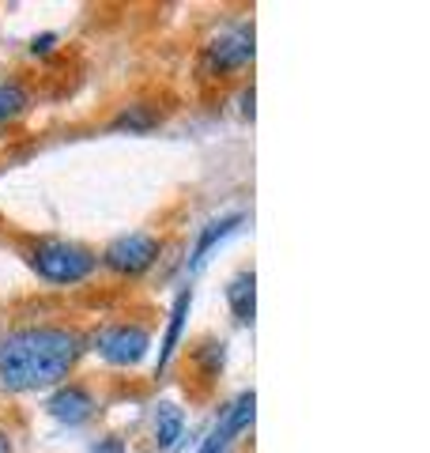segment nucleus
Listing matches in <instances>:
<instances>
[{"mask_svg":"<svg viewBox=\"0 0 430 453\" xmlns=\"http://www.w3.org/2000/svg\"><path fill=\"white\" fill-rule=\"evenodd\" d=\"M53 46H57V35H38L31 42V53L35 57H46V53H53Z\"/></svg>","mask_w":430,"mask_h":453,"instance_id":"nucleus-15","label":"nucleus"},{"mask_svg":"<svg viewBox=\"0 0 430 453\" xmlns=\"http://www.w3.org/2000/svg\"><path fill=\"white\" fill-rule=\"evenodd\" d=\"M238 103H242V118H250V121H253V88H246V91H242V98H238Z\"/></svg>","mask_w":430,"mask_h":453,"instance_id":"nucleus-17","label":"nucleus"},{"mask_svg":"<svg viewBox=\"0 0 430 453\" xmlns=\"http://www.w3.org/2000/svg\"><path fill=\"white\" fill-rule=\"evenodd\" d=\"M27 110H31V91H27L19 80L0 83V125L19 121Z\"/></svg>","mask_w":430,"mask_h":453,"instance_id":"nucleus-13","label":"nucleus"},{"mask_svg":"<svg viewBox=\"0 0 430 453\" xmlns=\"http://www.w3.org/2000/svg\"><path fill=\"white\" fill-rule=\"evenodd\" d=\"M91 453H125V442L121 438H106V442H95Z\"/></svg>","mask_w":430,"mask_h":453,"instance_id":"nucleus-16","label":"nucleus"},{"mask_svg":"<svg viewBox=\"0 0 430 453\" xmlns=\"http://www.w3.org/2000/svg\"><path fill=\"white\" fill-rule=\"evenodd\" d=\"M163 257V242L148 231H128V234H118L113 242L103 250L98 265L110 268L113 276H125V280H136L143 273H151L155 261Z\"/></svg>","mask_w":430,"mask_h":453,"instance_id":"nucleus-4","label":"nucleus"},{"mask_svg":"<svg viewBox=\"0 0 430 453\" xmlns=\"http://www.w3.org/2000/svg\"><path fill=\"white\" fill-rule=\"evenodd\" d=\"M0 453H12V438H8L4 427H0Z\"/></svg>","mask_w":430,"mask_h":453,"instance_id":"nucleus-18","label":"nucleus"},{"mask_svg":"<svg viewBox=\"0 0 430 453\" xmlns=\"http://www.w3.org/2000/svg\"><path fill=\"white\" fill-rule=\"evenodd\" d=\"M88 340L68 325H27L0 336V393H38L76 371Z\"/></svg>","mask_w":430,"mask_h":453,"instance_id":"nucleus-1","label":"nucleus"},{"mask_svg":"<svg viewBox=\"0 0 430 453\" xmlns=\"http://www.w3.org/2000/svg\"><path fill=\"white\" fill-rule=\"evenodd\" d=\"M193 359L200 366V374L215 378V374L223 371V363H227V344H223V340H204V344L193 351Z\"/></svg>","mask_w":430,"mask_h":453,"instance_id":"nucleus-14","label":"nucleus"},{"mask_svg":"<svg viewBox=\"0 0 430 453\" xmlns=\"http://www.w3.org/2000/svg\"><path fill=\"white\" fill-rule=\"evenodd\" d=\"M91 348L103 356L110 366H136L148 359V351H151V333L143 329V325H110V329L103 333H95L91 336Z\"/></svg>","mask_w":430,"mask_h":453,"instance_id":"nucleus-5","label":"nucleus"},{"mask_svg":"<svg viewBox=\"0 0 430 453\" xmlns=\"http://www.w3.org/2000/svg\"><path fill=\"white\" fill-rule=\"evenodd\" d=\"M181 438H185V412L170 401L159 404L155 408V446L166 453V449H178Z\"/></svg>","mask_w":430,"mask_h":453,"instance_id":"nucleus-9","label":"nucleus"},{"mask_svg":"<svg viewBox=\"0 0 430 453\" xmlns=\"http://www.w3.org/2000/svg\"><path fill=\"white\" fill-rule=\"evenodd\" d=\"M253 416H257V393L246 389V393H238V396H234V404L223 412L219 427H223L227 438L234 442V434H242V431H250V427H253Z\"/></svg>","mask_w":430,"mask_h":453,"instance_id":"nucleus-11","label":"nucleus"},{"mask_svg":"<svg viewBox=\"0 0 430 453\" xmlns=\"http://www.w3.org/2000/svg\"><path fill=\"white\" fill-rule=\"evenodd\" d=\"M257 57V38H253V23L238 19L227 23L223 31H215L204 46V68L211 76H227V73H242L250 68Z\"/></svg>","mask_w":430,"mask_h":453,"instance_id":"nucleus-3","label":"nucleus"},{"mask_svg":"<svg viewBox=\"0 0 430 453\" xmlns=\"http://www.w3.org/2000/svg\"><path fill=\"white\" fill-rule=\"evenodd\" d=\"M189 310H193V291L185 288L178 291L174 306H170V321H166V333H163V344H159V363H155V378H163L174 363L178 348H181V336H185V325H189Z\"/></svg>","mask_w":430,"mask_h":453,"instance_id":"nucleus-7","label":"nucleus"},{"mask_svg":"<svg viewBox=\"0 0 430 453\" xmlns=\"http://www.w3.org/2000/svg\"><path fill=\"white\" fill-rule=\"evenodd\" d=\"M242 223V211H231V216H219V219H211V223H204V231H200V238H196V246H193V257H189V265L196 268V265H204L208 261V253L223 242L227 234L234 231V226Z\"/></svg>","mask_w":430,"mask_h":453,"instance_id":"nucleus-10","label":"nucleus"},{"mask_svg":"<svg viewBox=\"0 0 430 453\" xmlns=\"http://www.w3.org/2000/svg\"><path fill=\"white\" fill-rule=\"evenodd\" d=\"M27 261H31V268L46 283L72 288V283H83V280L95 276L98 253L80 246V242H68V238H42V242L31 246Z\"/></svg>","mask_w":430,"mask_h":453,"instance_id":"nucleus-2","label":"nucleus"},{"mask_svg":"<svg viewBox=\"0 0 430 453\" xmlns=\"http://www.w3.org/2000/svg\"><path fill=\"white\" fill-rule=\"evenodd\" d=\"M50 416L57 423H65V427H80V423H88L95 412H98V401L88 386H80V381H61V386L53 389L50 396Z\"/></svg>","mask_w":430,"mask_h":453,"instance_id":"nucleus-6","label":"nucleus"},{"mask_svg":"<svg viewBox=\"0 0 430 453\" xmlns=\"http://www.w3.org/2000/svg\"><path fill=\"white\" fill-rule=\"evenodd\" d=\"M227 306L238 325H253L257 318V276L253 268H242V273L227 283Z\"/></svg>","mask_w":430,"mask_h":453,"instance_id":"nucleus-8","label":"nucleus"},{"mask_svg":"<svg viewBox=\"0 0 430 453\" xmlns=\"http://www.w3.org/2000/svg\"><path fill=\"white\" fill-rule=\"evenodd\" d=\"M159 121H163V113L155 110V106H125L118 118H113L110 129H118V133H151V129H159Z\"/></svg>","mask_w":430,"mask_h":453,"instance_id":"nucleus-12","label":"nucleus"}]
</instances>
